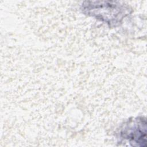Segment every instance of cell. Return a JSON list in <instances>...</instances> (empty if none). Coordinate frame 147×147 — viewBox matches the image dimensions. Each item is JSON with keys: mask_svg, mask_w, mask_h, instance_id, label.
Wrapping results in <instances>:
<instances>
[{"mask_svg": "<svg viewBox=\"0 0 147 147\" xmlns=\"http://www.w3.org/2000/svg\"><path fill=\"white\" fill-rule=\"evenodd\" d=\"M146 123L144 119L136 120L129 129L124 133L125 138L129 140L130 142L137 144L136 145L146 146Z\"/></svg>", "mask_w": 147, "mask_h": 147, "instance_id": "6da1fadb", "label": "cell"}]
</instances>
